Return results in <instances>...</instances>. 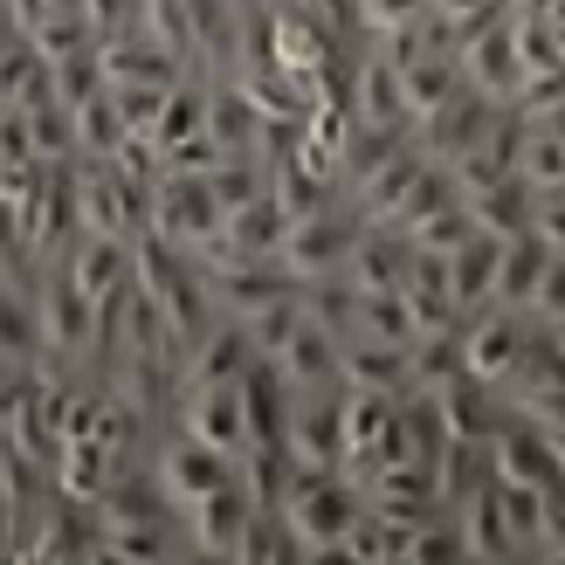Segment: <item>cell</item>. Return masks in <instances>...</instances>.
Returning a JSON list of instances; mask_svg holds the SVG:
<instances>
[{"instance_id":"1","label":"cell","mask_w":565,"mask_h":565,"mask_svg":"<svg viewBox=\"0 0 565 565\" xmlns=\"http://www.w3.org/2000/svg\"><path fill=\"white\" fill-rule=\"evenodd\" d=\"M359 511H365V490L345 469H297L290 497H282V524L303 545V558H338Z\"/></svg>"},{"instance_id":"2","label":"cell","mask_w":565,"mask_h":565,"mask_svg":"<svg viewBox=\"0 0 565 565\" xmlns=\"http://www.w3.org/2000/svg\"><path fill=\"white\" fill-rule=\"evenodd\" d=\"M228 228V214H221L207 173H159L152 180V214H146V235L173 242L180 256H207Z\"/></svg>"},{"instance_id":"3","label":"cell","mask_w":565,"mask_h":565,"mask_svg":"<svg viewBox=\"0 0 565 565\" xmlns=\"http://www.w3.org/2000/svg\"><path fill=\"white\" fill-rule=\"evenodd\" d=\"M146 469H152V483L166 490V503H173V511H186V503H201V497H214L221 483H235V476H242L235 456H221V448H207L201 435L173 428V420L152 435Z\"/></svg>"},{"instance_id":"4","label":"cell","mask_w":565,"mask_h":565,"mask_svg":"<svg viewBox=\"0 0 565 565\" xmlns=\"http://www.w3.org/2000/svg\"><path fill=\"white\" fill-rule=\"evenodd\" d=\"M35 324H42V359H55V365L97 359V303L83 297V282L63 263H49L35 276Z\"/></svg>"},{"instance_id":"5","label":"cell","mask_w":565,"mask_h":565,"mask_svg":"<svg viewBox=\"0 0 565 565\" xmlns=\"http://www.w3.org/2000/svg\"><path fill=\"white\" fill-rule=\"evenodd\" d=\"M359 235H365V221H359L345 201H331V207H318V214L290 221V235H282L276 263L290 269L297 282H324V276H345V263H352V242H359Z\"/></svg>"},{"instance_id":"6","label":"cell","mask_w":565,"mask_h":565,"mask_svg":"<svg viewBox=\"0 0 565 565\" xmlns=\"http://www.w3.org/2000/svg\"><path fill=\"white\" fill-rule=\"evenodd\" d=\"M456 63H462V83L483 90L490 104H518L524 90V55H518V28H511V8L490 14L483 28H469L456 42Z\"/></svg>"},{"instance_id":"7","label":"cell","mask_w":565,"mask_h":565,"mask_svg":"<svg viewBox=\"0 0 565 565\" xmlns=\"http://www.w3.org/2000/svg\"><path fill=\"white\" fill-rule=\"evenodd\" d=\"M297 469H338L345 462V386H318L290 401V428H282Z\"/></svg>"},{"instance_id":"8","label":"cell","mask_w":565,"mask_h":565,"mask_svg":"<svg viewBox=\"0 0 565 565\" xmlns=\"http://www.w3.org/2000/svg\"><path fill=\"white\" fill-rule=\"evenodd\" d=\"M531 338V310H503V303H483L462 318V373L483 380V386H503L511 365Z\"/></svg>"},{"instance_id":"9","label":"cell","mask_w":565,"mask_h":565,"mask_svg":"<svg viewBox=\"0 0 565 565\" xmlns=\"http://www.w3.org/2000/svg\"><path fill=\"white\" fill-rule=\"evenodd\" d=\"M503 110H511V104H490L483 90H469V83H462L456 97H448V104H435L428 118L414 125V146L428 152V159H441V166H456L469 146H483V131L503 118Z\"/></svg>"},{"instance_id":"10","label":"cell","mask_w":565,"mask_h":565,"mask_svg":"<svg viewBox=\"0 0 565 565\" xmlns=\"http://www.w3.org/2000/svg\"><path fill=\"white\" fill-rule=\"evenodd\" d=\"M173 428L201 435L207 448H221V456H235V462H242V448H248L242 380H235V386H180V401H173Z\"/></svg>"},{"instance_id":"11","label":"cell","mask_w":565,"mask_h":565,"mask_svg":"<svg viewBox=\"0 0 565 565\" xmlns=\"http://www.w3.org/2000/svg\"><path fill=\"white\" fill-rule=\"evenodd\" d=\"M352 118H359V125H407V131H414L401 63H393L373 35H359V49H352Z\"/></svg>"},{"instance_id":"12","label":"cell","mask_w":565,"mask_h":565,"mask_svg":"<svg viewBox=\"0 0 565 565\" xmlns=\"http://www.w3.org/2000/svg\"><path fill=\"white\" fill-rule=\"evenodd\" d=\"M180 518H186V545H193V558H235L248 518H256V497H248L242 476H235V483H221L214 497L186 503Z\"/></svg>"},{"instance_id":"13","label":"cell","mask_w":565,"mask_h":565,"mask_svg":"<svg viewBox=\"0 0 565 565\" xmlns=\"http://www.w3.org/2000/svg\"><path fill=\"white\" fill-rule=\"evenodd\" d=\"M490 469L503 476V483H531V490H565V469L552 456V435L531 428L524 414H511L503 428L490 435Z\"/></svg>"},{"instance_id":"14","label":"cell","mask_w":565,"mask_h":565,"mask_svg":"<svg viewBox=\"0 0 565 565\" xmlns=\"http://www.w3.org/2000/svg\"><path fill=\"white\" fill-rule=\"evenodd\" d=\"M201 276H207V297H214L221 318H248V310L303 290L282 263H201Z\"/></svg>"},{"instance_id":"15","label":"cell","mask_w":565,"mask_h":565,"mask_svg":"<svg viewBox=\"0 0 565 565\" xmlns=\"http://www.w3.org/2000/svg\"><path fill=\"white\" fill-rule=\"evenodd\" d=\"M276 373L290 380V393H318V386H345V338L324 331L318 318L303 310V324L290 331V345H282L276 359Z\"/></svg>"},{"instance_id":"16","label":"cell","mask_w":565,"mask_h":565,"mask_svg":"<svg viewBox=\"0 0 565 565\" xmlns=\"http://www.w3.org/2000/svg\"><path fill=\"white\" fill-rule=\"evenodd\" d=\"M131 462H138V456L110 448L104 435H70V441H63V456H55V490L76 497V503H97V497L118 483Z\"/></svg>"},{"instance_id":"17","label":"cell","mask_w":565,"mask_h":565,"mask_svg":"<svg viewBox=\"0 0 565 565\" xmlns=\"http://www.w3.org/2000/svg\"><path fill=\"white\" fill-rule=\"evenodd\" d=\"M97 55H104V83H166V90H173L180 76H193L186 55H173V49L152 42V35H138V28H125V35H104Z\"/></svg>"},{"instance_id":"18","label":"cell","mask_w":565,"mask_h":565,"mask_svg":"<svg viewBox=\"0 0 565 565\" xmlns=\"http://www.w3.org/2000/svg\"><path fill=\"white\" fill-rule=\"evenodd\" d=\"M248 365H256V345H248V331L235 318H214L201 338H193V352L180 365V386H235Z\"/></svg>"},{"instance_id":"19","label":"cell","mask_w":565,"mask_h":565,"mask_svg":"<svg viewBox=\"0 0 565 565\" xmlns=\"http://www.w3.org/2000/svg\"><path fill=\"white\" fill-rule=\"evenodd\" d=\"M104 558L118 565H166V558H193L186 545V518H131V524H104Z\"/></svg>"},{"instance_id":"20","label":"cell","mask_w":565,"mask_h":565,"mask_svg":"<svg viewBox=\"0 0 565 565\" xmlns=\"http://www.w3.org/2000/svg\"><path fill=\"white\" fill-rule=\"evenodd\" d=\"M263 131H269V118L242 97V83L235 76H207V138L214 146L228 159H242V152L263 159Z\"/></svg>"},{"instance_id":"21","label":"cell","mask_w":565,"mask_h":565,"mask_svg":"<svg viewBox=\"0 0 565 565\" xmlns=\"http://www.w3.org/2000/svg\"><path fill=\"white\" fill-rule=\"evenodd\" d=\"M435 401H441V420H448V435H456V441H490L503 420H511V401H503V386H483V380H469V373H462V380H448Z\"/></svg>"},{"instance_id":"22","label":"cell","mask_w":565,"mask_h":565,"mask_svg":"<svg viewBox=\"0 0 565 565\" xmlns=\"http://www.w3.org/2000/svg\"><path fill=\"white\" fill-rule=\"evenodd\" d=\"M524 131H531L524 110H503V118L483 131V146H469L456 166H448V173L462 180V193L490 186V180H511V173H518V152H524Z\"/></svg>"},{"instance_id":"23","label":"cell","mask_w":565,"mask_h":565,"mask_svg":"<svg viewBox=\"0 0 565 565\" xmlns=\"http://www.w3.org/2000/svg\"><path fill=\"white\" fill-rule=\"evenodd\" d=\"M401 297H407V310H414V331H420V338H428V331H456V324H462L456 290H448V256H428V248H414Z\"/></svg>"},{"instance_id":"24","label":"cell","mask_w":565,"mask_h":565,"mask_svg":"<svg viewBox=\"0 0 565 565\" xmlns=\"http://www.w3.org/2000/svg\"><path fill=\"white\" fill-rule=\"evenodd\" d=\"M63 269L83 282V297H90V303H104V297H118L125 282H131V242L125 235H76Z\"/></svg>"},{"instance_id":"25","label":"cell","mask_w":565,"mask_h":565,"mask_svg":"<svg viewBox=\"0 0 565 565\" xmlns=\"http://www.w3.org/2000/svg\"><path fill=\"white\" fill-rule=\"evenodd\" d=\"M407 263H414V242L401 228H365L352 242V263H345V282L352 290H401L407 282Z\"/></svg>"},{"instance_id":"26","label":"cell","mask_w":565,"mask_h":565,"mask_svg":"<svg viewBox=\"0 0 565 565\" xmlns=\"http://www.w3.org/2000/svg\"><path fill=\"white\" fill-rule=\"evenodd\" d=\"M345 386L365 393H414V345H380V338H345Z\"/></svg>"},{"instance_id":"27","label":"cell","mask_w":565,"mask_h":565,"mask_svg":"<svg viewBox=\"0 0 565 565\" xmlns=\"http://www.w3.org/2000/svg\"><path fill=\"white\" fill-rule=\"evenodd\" d=\"M462 201H469V221H476L483 235L511 242V235H524V228H531V207H539V186H531L524 173H511V180H490V186L462 193Z\"/></svg>"},{"instance_id":"28","label":"cell","mask_w":565,"mask_h":565,"mask_svg":"<svg viewBox=\"0 0 565 565\" xmlns=\"http://www.w3.org/2000/svg\"><path fill=\"white\" fill-rule=\"evenodd\" d=\"M401 83H407V118L420 125L435 104H448V97L462 90V63H456V49H448V42H435V49L407 55V63H401Z\"/></svg>"},{"instance_id":"29","label":"cell","mask_w":565,"mask_h":565,"mask_svg":"<svg viewBox=\"0 0 565 565\" xmlns=\"http://www.w3.org/2000/svg\"><path fill=\"white\" fill-rule=\"evenodd\" d=\"M545 269H552V248L531 235V228L511 235V242H503V263H497V297H490V303H503V310H531V303H539Z\"/></svg>"},{"instance_id":"30","label":"cell","mask_w":565,"mask_h":565,"mask_svg":"<svg viewBox=\"0 0 565 565\" xmlns=\"http://www.w3.org/2000/svg\"><path fill=\"white\" fill-rule=\"evenodd\" d=\"M497 263H503V242L483 235V228H476L456 256H448V290H456V310H462V318L497 297Z\"/></svg>"},{"instance_id":"31","label":"cell","mask_w":565,"mask_h":565,"mask_svg":"<svg viewBox=\"0 0 565 565\" xmlns=\"http://www.w3.org/2000/svg\"><path fill=\"white\" fill-rule=\"evenodd\" d=\"M456 531H462V552L483 558V565L518 558V552H511V531H503V511H497V476H490L483 490H469V497L456 503Z\"/></svg>"},{"instance_id":"32","label":"cell","mask_w":565,"mask_h":565,"mask_svg":"<svg viewBox=\"0 0 565 565\" xmlns=\"http://www.w3.org/2000/svg\"><path fill=\"white\" fill-rule=\"evenodd\" d=\"M42 97H55V83H49V63L35 55V42L28 35H0V104H14V110H28V104H42Z\"/></svg>"},{"instance_id":"33","label":"cell","mask_w":565,"mask_h":565,"mask_svg":"<svg viewBox=\"0 0 565 565\" xmlns=\"http://www.w3.org/2000/svg\"><path fill=\"white\" fill-rule=\"evenodd\" d=\"M35 359H42L35 290H14V282H0V365H8V373H28Z\"/></svg>"},{"instance_id":"34","label":"cell","mask_w":565,"mask_h":565,"mask_svg":"<svg viewBox=\"0 0 565 565\" xmlns=\"http://www.w3.org/2000/svg\"><path fill=\"white\" fill-rule=\"evenodd\" d=\"M497 511H503V531H511V552H518V558H539L545 518H552V490L503 483V476H497Z\"/></svg>"},{"instance_id":"35","label":"cell","mask_w":565,"mask_h":565,"mask_svg":"<svg viewBox=\"0 0 565 565\" xmlns=\"http://www.w3.org/2000/svg\"><path fill=\"white\" fill-rule=\"evenodd\" d=\"M490 441H456L448 435V448L435 456V497H441V511H456V503L469 497V490H483L490 483Z\"/></svg>"},{"instance_id":"36","label":"cell","mask_w":565,"mask_h":565,"mask_svg":"<svg viewBox=\"0 0 565 565\" xmlns=\"http://www.w3.org/2000/svg\"><path fill=\"white\" fill-rule=\"evenodd\" d=\"M125 138H131V125H125L118 97H110V83H104L90 104H76V159H110Z\"/></svg>"},{"instance_id":"37","label":"cell","mask_w":565,"mask_h":565,"mask_svg":"<svg viewBox=\"0 0 565 565\" xmlns=\"http://www.w3.org/2000/svg\"><path fill=\"white\" fill-rule=\"evenodd\" d=\"M28 42H35L42 63H63V55H83V49H97V28L83 8H49L35 28H28Z\"/></svg>"},{"instance_id":"38","label":"cell","mask_w":565,"mask_h":565,"mask_svg":"<svg viewBox=\"0 0 565 565\" xmlns=\"http://www.w3.org/2000/svg\"><path fill=\"white\" fill-rule=\"evenodd\" d=\"M352 338H380V345H414V310L401 290H359V331Z\"/></svg>"},{"instance_id":"39","label":"cell","mask_w":565,"mask_h":565,"mask_svg":"<svg viewBox=\"0 0 565 565\" xmlns=\"http://www.w3.org/2000/svg\"><path fill=\"white\" fill-rule=\"evenodd\" d=\"M448 380H462V324L414 338V393H441Z\"/></svg>"},{"instance_id":"40","label":"cell","mask_w":565,"mask_h":565,"mask_svg":"<svg viewBox=\"0 0 565 565\" xmlns=\"http://www.w3.org/2000/svg\"><path fill=\"white\" fill-rule=\"evenodd\" d=\"M235 324L248 331V345H256V359H276L282 345H290V331L303 324V290L276 297V303H263V310H248V318H235Z\"/></svg>"},{"instance_id":"41","label":"cell","mask_w":565,"mask_h":565,"mask_svg":"<svg viewBox=\"0 0 565 565\" xmlns=\"http://www.w3.org/2000/svg\"><path fill=\"white\" fill-rule=\"evenodd\" d=\"M297 558H303V545L290 539V524H282V511H256V518H248L235 565H297Z\"/></svg>"},{"instance_id":"42","label":"cell","mask_w":565,"mask_h":565,"mask_svg":"<svg viewBox=\"0 0 565 565\" xmlns=\"http://www.w3.org/2000/svg\"><path fill=\"white\" fill-rule=\"evenodd\" d=\"M207 186H214L221 214H235V207H248V201H263V193H269V159H256V152L221 159L214 173H207Z\"/></svg>"},{"instance_id":"43","label":"cell","mask_w":565,"mask_h":565,"mask_svg":"<svg viewBox=\"0 0 565 565\" xmlns=\"http://www.w3.org/2000/svg\"><path fill=\"white\" fill-rule=\"evenodd\" d=\"M28 131H35V159H49V166L76 159V110L70 104H55V97L28 104Z\"/></svg>"},{"instance_id":"44","label":"cell","mask_w":565,"mask_h":565,"mask_svg":"<svg viewBox=\"0 0 565 565\" xmlns=\"http://www.w3.org/2000/svg\"><path fill=\"white\" fill-rule=\"evenodd\" d=\"M131 28H138V35H152V42H166L173 55H186V63H193V14H186V0H138Z\"/></svg>"},{"instance_id":"45","label":"cell","mask_w":565,"mask_h":565,"mask_svg":"<svg viewBox=\"0 0 565 565\" xmlns=\"http://www.w3.org/2000/svg\"><path fill=\"white\" fill-rule=\"evenodd\" d=\"M469 235H476L469 201H448V207H435L428 221H414V228H407V242H414V248H428V256H456Z\"/></svg>"},{"instance_id":"46","label":"cell","mask_w":565,"mask_h":565,"mask_svg":"<svg viewBox=\"0 0 565 565\" xmlns=\"http://www.w3.org/2000/svg\"><path fill=\"white\" fill-rule=\"evenodd\" d=\"M518 173L539 186V193H552V186H565V146L531 118V131H524V152H518Z\"/></svg>"},{"instance_id":"47","label":"cell","mask_w":565,"mask_h":565,"mask_svg":"<svg viewBox=\"0 0 565 565\" xmlns=\"http://www.w3.org/2000/svg\"><path fill=\"white\" fill-rule=\"evenodd\" d=\"M49 83H55V104H90L104 90V55L83 49V55H63V63H49Z\"/></svg>"},{"instance_id":"48","label":"cell","mask_w":565,"mask_h":565,"mask_svg":"<svg viewBox=\"0 0 565 565\" xmlns=\"http://www.w3.org/2000/svg\"><path fill=\"white\" fill-rule=\"evenodd\" d=\"M110 97H118V110H125V125H131V131H146V138H152L159 110H166V83H110Z\"/></svg>"},{"instance_id":"49","label":"cell","mask_w":565,"mask_h":565,"mask_svg":"<svg viewBox=\"0 0 565 565\" xmlns=\"http://www.w3.org/2000/svg\"><path fill=\"white\" fill-rule=\"evenodd\" d=\"M420 14H435L428 0H359V35H393V28H414Z\"/></svg>"},{"instance_id":"50","label":"cell","mask_w":565,"mask_h":565,"mask_svg":"<svg viewBox=\"0 0 565 565\" xmlns=\"http://www.w3.org/2000/svg\"><path fill=\"white\" fill-rule=\"evenodd\" d=\"M0 166H35V131H28V110L14 104H0Z\"/></svg>"},{"instance_id":"51","label":"cell","mask_w":565,"mask_h":565,"mask_svg":"<svg viewBox=\"0 0 565 565\" xmlns=\"http://www.w3.org/2000/svg\"><path fill=\"white\" fill-rule=\"evenodd\" d=\"M531 235H539L552 256H565V186L539 193V207H531Z\"/></svg>"},{"instance_id":"52","label":"cell","mask_w":565,"mask_h":565,"mask_svg":"<svg viewBox=\"0 0 565 565\" xmlns=\"http://www.w3.org/2000/svg\"><path fill=\"white\" fill-rule=\"evenodd\" d=\"M221 159H228V152H221L207 131H193L186 146H173V152H166V173H214Z\"/></svg>"},{"instance_id":"53","label":"cell","mask_w":565,"mask_h":565,"mask_svg":"<svg viewBox=\"0 0 565 565\" xmlns=\"http://www.w3.org/2000/svg\"><path fill=\"white\" fill-rule=\"evenodd\" d=\"M428 8H435V21L456 28V42H462L469 28H483L490 14H503V0H428Z\"/></svg>"},{"instance_id":"54","label":"cell","mask_w":565,"mask_h":565,"mask_svg":"<svg viewBox=\"0 0 565 565\" xmlns=\"http://www.w3.org/2000/svg\"><path fill=\"white\" fill-rule=\"evenodd\" d=\"M531 318H539V324H558V318H565V256H552V269H545V282H539V303H531Z\"/></svg>"},{"instance_id":"55","label":"cell","mask_w":565,"mask_h":565,"mask_svg":"<svg viewBox=\"0 0 565 565\" xmlns=\"http://www.w3.org/2000/svg\"><path fill=\"white\" fill-rule=\"evenodd\" d=\"M539 558H558L565 565V490H552V518H545V545Z\"/></svg>"},{"instance_id":"56","label":"cell","mask_w":565,"mask_h":565,"mask_svg":"<svg viewBox=\"0 0 565 565\" xmlns=\"http://www.w3.org/2000/svg\"><path fill=\"white\" fill-rule=\"evenodd\" d=\"M539 21H545V35H552V49L565 55V0H552V8H545Z\"/></svg>"},{"instance_id":"57","label":"cell","mask_w":565,"mask_h":565,"mask_svg":"<svg viewBox=\"0 0 565 565\" xmlns=\"http://www.w3.org/2000/svg\"><path fill=\"white\" fill-rule=\"evenodd\" d=\"M503 8H511V14H545L552 0H503Z\"/></svg>"},{"instance_id":"58","label":"cell","mask_w":565,"mask_h":565,"mask_svg":"<svg viewBox=\"0 0 565 565\" xmlns=\"http://www.w3.org/2000/svg\"><path fill=\"white\" fill-rule=\"evenodd\" d=\"M552 435V456H558V469H565V428H545Z\"/></svg>"},{"instance_id":"59","label":"cell","mask_w":565,"mask_h":565,"mask_svg":"<svg viewBox=\"0 0 565 565\" xmlns=\"http://www.w3.org/2000/svg\"><path fill=\"white\" fill-rule=\"evenodd\" d=\"M0 35H8V0H0Z\"/></svg>"}]
</instances>
